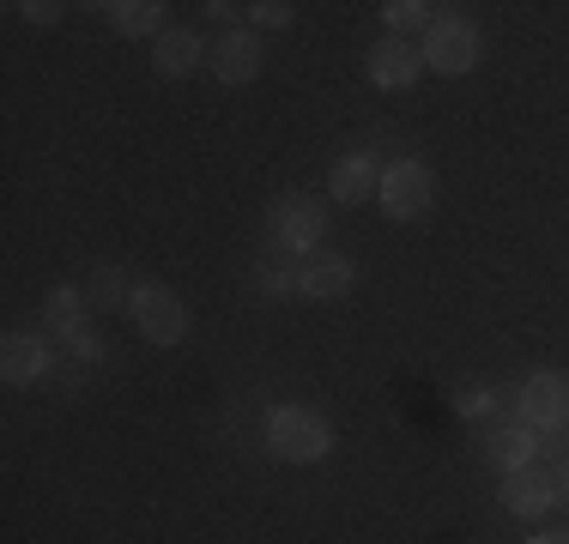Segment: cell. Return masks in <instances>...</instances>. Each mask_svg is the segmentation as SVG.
I'll list each match as a JSON object with an SVG mask.
<instances>
[{"label": "cell", "instance_id": "cell-1", "mask_svg": "<svg viewBox=\"0 0 569 544\" xmlns=\"http://www.w3.org/2000/svg\"><path fill=\"white\" fill-rule=\"evenodd\" d=\"M267 454L279 466H321L333 454V424L316 405H273L267 412Z\"/></svg>", "mask_w": 569, "mask_h": 544}, {"label": "cell", "instance_id": "cell-23", "mask_svg": "<svg viewBox=\"0 0 569 544\" xmlns=\"http://www.w3.org/2000/svg\"><path fill=\"white\" fill-rule=\"evenodd\" d=\"M551 478H558V496L569 502V454H563V466H558V472H551Z\"/></svg>", "mask_w": 569, "mask_h": 544}, {"label": "cell", "instance_id": "cell-4", "mask_svg": "<svg viewBox=\"0 0 569 544\" xmlns=\"http://www.w3.org/2000/svg\"><path fill=\"white\" fill-rule=\"evenodd\" d=\"M128 315H133V326H140L146 345H182V339L194 333V315H188V303L170 291V284H158V279H140V284H133Z\"/></svg>", "mask_w": 569, "mask_h": 544}, {"label": "cell", "instance_id": "cell-8", "mask_svg": "<svg viewBox=\"0 0 569 544\" xmlns=\"http://www.w3.org/2000/svg\"><path fill=\"white\" fill-rule=\"evenodd\" d=\"M363 73H370L376 91H412L425 79V54L406 37H376L370 54H363Z\"/></svg>", "mask_w": 569, "mask_h": 544}, {"label": "cell", "instance_id": "cell-24", "mask_svg": "<svg viewBox=\"0 0 569 544\" xmlns=\"http://www.w3.org/2000/svg\"><path fill=\"white\" fill-rule=\"evenodd\" d=\"M533 544H569V526H558V533H539Z\"/></svg>", "mask_w": 569, "mask_h": 544}, {"label": "cell", "instance_id": "cell-16", "mask_svg": "<svg viewBox=\"0 0 569 544\" xmlns=\"http://www.w3.org/2000/svg\"><path fill=\"white\" fill-rule=\"evenodd\" d=\"M164 0H110V7H103V19H110V31L116 37H164L170 31V19H164Z\"/></svg>", "mask_w": 569, "mask_h": 544}, {"label": "cell", "instance_id": "cell-12", "mask_svg": "<svg viewBox=\"0 0 569 544\" xmlns=\"http://www.w3.org/2000/svg\"><path fill=\"white\" fill-rule=\"evenodd\" d=\"M376 194H382V170H376L370 152H346L340 163H333V175H328L333 206H370Z\"/></svg>", "mask_w": 569, "mask_h": 544}, {"label": "cell", "instance_id": "cell-11", "mask_svg": "<svg viewBox=\"0 0 569 544\" xmlns=\"http://www.w3.org/2000/svg\"><path fill=\"white\" fill-rule=\"evenodd\" d=\"M558 502H563L558 496V478H551V472H539V466L509 472V478H503V508L515 514V521H546Z\"/></svg>", "mask_w": 569, "mask_h": 544}, {"label": "cell", "instance_id": "cell-5", "mask_svg": "<svg viewBox=\"0 0 569 544\" xmlns=\"http://www.w3.org/2000/svg\"><path fill=\"white\" fill-rule=\"evenodd\" d=\"M418 54H425V67H430V73L460 79V73H472V67H479L485 37H479V24H472V19H449V12H442V19L425 31V43H418Z\"/></svg>", "mask_w": 569, "mask_h": 544}, {"label": "cell", "instance_id": "cell-22", "mask_svg": "<svg viewBox=\"0 0 569 544\" xmlns=\"http://www.w3.org/2000/svg\"><path fill=\"white\" fill-rule=\"evenodd\" d=\"M455 412H460V417H491V393H485V387L455 393Z\"/></svg>", "mask_w": 569, "mask_h": 544}, {"label": "cell", "instance_id": "cell-19", "mask_svg": "<svg viewBox=\"0 0 569 544\" xmlns=\"http://www.w3.org/2000/svg\"><path fill=\"white\" fill-rule=\"evenodd\" d=\"M442 12L437 7H425V0H382V24H388V37H425L430 24H437Z\"/></svg>", "mask_w": 569, "mask_h": 544}, {"label": "cell", "instance_id": "cell-14", "mask_svg": "<svg viewBox=\"0 0 569 544\" xmlns=\"http://www.w3.org/2000/svg\"><path fill=\"white\" fill-rule=\"evenodd\" d=\"M207 43H200V31H188V24H170L164 37L152 43V67H158V79H188L194 67H207Z\"/></svg>", "mask_w": 569, "mask_h": 544}, {"label": "cell", "instance_id": "cell-13", "mask_svg": "<svg viewBox=\"0 0 569 544\" xmlns=\"http://www.w3.org/2000/svg\"><path fill=\"white\" fill-rule=\"evenodd\" d=\"M485 460H491L497 472H527V466H539V430H527V424H497L491 435H485Z\"/></svg>", "mask_w": 569, "mask_h": 544}, {"label": "cell", "instance_id": "cell-21", "mask_svg": "<svg viewBox=\"0 0 569 544\" xmlns=\"http://www.w3.org/2000/svg\"><path fill=\"white\" fill-rule=\"evenodd\" d=\"M12 12H24V19H31V24H43V31H49V24H61V0H24V7H12Z\"/></svg>", "mask_w": 569, "mask_h": 544}, {"label": "cell", "instance_id": "cell-18", "mask_svg": "<svg viewBox=\"0 0 569 544\" xmlns=\"http://www.w3.org/2000/svg\"><path fill=\"white\" fill-rule=\"evenodd\" d=\"M254 291H261L267 303H284V296H303V284H297V261L261 254V266H254Z\"/></svg>", "mask_w": 569, "mask_h": 544}, {"label": "cell", "instance_id": "cell-10", "mask_svg": "<svg viewBox=\"0 0 569 544\" xmlns=\"http://www.w3.org/2000/svg\"><path fill=\"white\" fill-rule=\"evenodd\" d=\"M297 284H303V303H346L358 291V266L346 254H309L297 261Z\"/></svg>", "mask_w": 569, "mask_h": 544}, {"label": "cell", "instance_id": "cell-15", "mask_svg": "<svg viewBox=\"0 0 569 544\" xmlns=\"http://www.w3.org/2000/svg\"><path fill=\"white\" fill-rule=\"evenodd\" d=\"M43 333L56 339V345L67 351L79 333H91L86 321V291H73V284H56V291L43 296Z\"/></svg>", "mask_w": 569, "mask_h": 544}, {"label": "cell", "instance_id": "cell-20", "mask_svg": "<svg viewBox=\"0 0 569 544\" xmlns=\"http://www.w3.org/2000/svg\"><path fill=\"white\" fill-rule=\"evenodd\" d=\"M291 19H297L291 0H254V7H249V24H254V31H284Z\"/></svg>", "mask_w": 569, "mask_h": 544}, {"label": "cell", "instance_id": "cell-6", "mask_svg": "<svg viewBox=\"0 0 569 544\" xmlns=\"http://www.w3.org/2000/svg\"><path fill=\"white\" fill-rule=\"evenodd\" d=\"M515 424L539 430V435H558L569 430V375L563 370H533L515 387Z\"/></svg>", "mask_w": 569, "mask_h": 544}, {"label": "cell", "instance_id": "cell-2", "mask_svg": "<svg viewBox=\"0 0 569 544\" xmlns=\"http://www.w3.org/2000/svg\"><path fill=\"white\" fill-rule=\"evenodd\" d=\"M321 236H328V206L316 194H279L267 206V254L309 261V254H321Z\"/></svg>", "mask_w": 569, "mask_h": 544}, {"label": "cell", "instance_id": "cell-3", "mask_svg": "<svg viewBox=\"0 0 569 544\" xmlns=\"http://www.w3.org/2000/svg\"><path fill=\"white\" fill-rule=\"evenodd\" d=\"M388 224H418V218L437 212V175L425 158H400L382 170V194H376Z\"/></svg>", "mask_w": 569, "mask_h": 544}, {"label": "cell", "instance_id": "cell-9", "mask_svg": "<svg viewBox=\"0 0 569 544\" xmlns=\"http://www.w3.org/2000/svg\"><path fill=\"white\" fill-rule=\"evenodd\" d=\"M56 370V339L49 333H7L0 339V375L7 387H37Z\"/></svg>", "mask_w": 569, "mask_h": 544}, {"label": "cell", "instance_id": "cell-7", "mask_svg": "<svg viewBox=\"0 0 569 544\" xmlns=\"http://www.w3.org/2000/svg\"><path fill=\"white\" fill-rule=\"evenodd\" d=\"M261 61H267L261 31H249V24H230L219 43H212V54H207V67H212L219 85H254V79H261Z\"/></svg>", "mask_w": 569, "mask_h": 544}, {"label": "cell", "instance_id": "cell-17", "mask_svg": "<svg viewBox=\"0 0 569 544\" xmlns=\"http://www.w3.org/2000/svg\"><path fill=\"white\" fill-rule=\"evenodd\" d=\"M133 284H140V279H128L121 266H98L86 279V303L91 309H128L133 303Z\"/></svg>", "mask_w": 569, "mask_h": 544}]
</instances>
